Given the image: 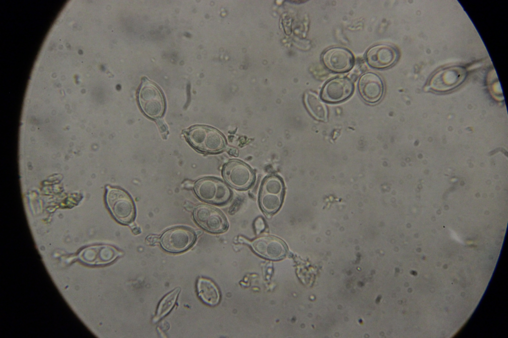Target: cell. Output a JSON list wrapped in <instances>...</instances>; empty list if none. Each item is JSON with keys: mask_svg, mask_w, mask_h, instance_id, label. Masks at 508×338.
<instances>
[{"mask_svg": "<svg viewBox=\"0 0 508 338\" xmlns=\"http://www.w3.org/2000/svg\"><path fill=\"white\" fill-rule=\"evenodd\" d=\"M185 135L189 143L201 152L217 153L225 147L223 135L217 130L207 126H193L186 130Z\"/></svg>", "mask_w": 508, "mask_h": 338, "instance_id": "cell-1", "label": "cell"}, {"mask_svg": "<svg viewBox=\"0 0 508 338\" xmlns=\"http://www.w3.org/2000/svg\"><path fill=\"white\" fill-rule=\"evenodd\" d=\"M106 200L111 213L117 221L123 224L132 222L135 217V207L127 192L119 188L109 187Z\"/></svg>", "mask_w": 508, "mask_h": 338, "instance_id": "cell-2", "label": "cell"}, {"mask_svg": "<svg viewBox=\"0 0 508 338\" xmlns=\"http://www.w3.org/2000/svg\"><path fill=\"white\" fill-rule=\"evenodd\" d=\"M140 107L148 117L157 118L161 116L165 109L163 93L153 82L144 78L138 94Z\"/></svg>", "mask_w": 508, "mask_h": 338, "instance_id": "cell-3", "label": "cell"}, {"mask_svg": "<svg viewBox=\"0 0 508 338\" xmlns=\"http://www.w3.org/2000/svg\"><path fill=\"white\" fill-rule=\"evenodd\" d=\"M284 194V185L276 175L267 176L263 181L259 195V202L262 211L272 214L280 208Z\"/></svg>", "mask_w": 508, "mask_h": 338, "instance_id": "cell-4", "label": "cell"}, {"mask_svg": "<svg viewBox=\"0 0 508 338\" xmlns=\"http://www.w3.org/2000/svg\"><path fill=\"white\" fill-rule=\"evenodd\" d=\"M194 189L200 199L211 203L225 204L231 197V192L227 185L214 178L205 177L198 180Z\"/></svg>", "mask_w": 508, "mask_h": 338, "instance_id": "cell-5", "label": "cell"}, {"mask_svg": "<svg viewBox=\"0 0 508 338\" xmlns=\"http://www.w3.org/2000/svg\"><path fill=\"white\" fill-rule=\"evenodd\" d=\"M195 233L184 226L171 228L165 231L160 238L162 248L171 253H179L186 250L194 242Z\"/></svg>", "mask_w": 508, "mask_h": 338, "instance_id": "cell-6", "label": "cell"}, {"mask_svg": "<svg viewBox=\"0 0 508 338\" xmlns=\"http://www.w3.org/2000/svg\"><path fill=\"white\" fill-rule=\"evenodd\" d=\"M193 217L196 223L205 230L212 233L225 231L228 223L224 215L217 209L201 204L193 210Z\"/></svg>", "mask_w": 508, "mask_h": 338, "instance_id": "cell-7", "label": "cell"}, {"mask_svg": "<svg viewBox=\"0 0 508 338\" xmlns=\"http://www.w3.org/2000/svg\"><path fill=\"white\" fill-rule=\"evenodd\" d=\"M223 174L230 185L242 190L249 188L254 178V172L250 168L238 160L228 162L223 168Z\"/></svg>", "mask_w": 508, "mask_h": 338, "instance_id": "cell-8", "label": "cell"}, {"mask_svg": "<svg viewBox=\"0 0 508 338\" xmlns=\"http://www.w3.org/2000/svg\"><path fill=\"white\" fill-rule=\"evenodd\" d=\"M466 71L461 66H451L436 72L432 77L430 87L434 90L444 92L459 85L464 80Z\"/></svg>", "mask_w": 508, "mask_h": 338, "instance_id": "cell-9", "label": "cell"}, {"mask_svg": "<svg viewBox=\"0 0 508 338\" xmlns=\"http://www.w3.org/2000/svg\"><path fill=\"white\" fill-rule=\"evenodd\" d=\"M251 245L258 255L272 260L283 258L287 252L284 242L275 237L263 236L258 237L251 242Z\"/></svg>", "mask_w": 508, "mask_h": 338, "instance_id": "cell-10", "label": "cell"}, {"mask_svg": "<svg viewBox=\"0 0 508 338\" xmlns=\"http://www.w3.org/2000/svg\"><path fill=\"white\" fill-rule=\"evenodd\" d=\"M322 59L326 67L335 72H346L352 67L354 63L352 53L340 47L327 49L323 54Z\"/></svg>", "mask_w": 508, "mask_h": 338, "instance_id": "cell-11", "label": "cell"}, {"mask_svg": "<svg viewBox=\"0 0 508 338\" xmlns=\"http://www.w3.org/2000/svg\"><path fill=\"white\" fill-rule=\"evenodd\" d=\"M354 86L347 78L340 77L332 79L324 86L321 93L323 100L328 102L337 103L349 98L353 93Z\"/></svg>", "mask_w": 508, "mask_h": 338, "instance_id": "cell-12", "label": "cell"}, {"mask_svg": "<svg viewBox=\"0 0 508 338\" xmlns=\"http://www.w3.org/2000/svg\"><path fill=\"white\" fill-rule=\"evenodd\" d=\"M398 54L394 48L380 44L370 48L366 54L367 63L371 67L383 69L392 65L396 60Z\"/></svg>", "mask_w": 508, "mask_h": 338, "instance_id": "cell-13", "label": "cell"}, {"mask_svg": "<svg viewBox=\"0 0 508 338\" xmlns=\"http://www.w3.org/2000/svg\"><path fill=\"white\" fill-rule=\"evenodd\" d=\"M358 90L361 96L365 101L369 103H375L382 96L383 85L378 75L372 72H367L360 78Z\"/></svg>", "mask_w": 508, "mask_h": 338, "instance_id": "cell-14", "label": "cell"}, {"mask_svg": "<svg viewBox=\"0 0 508 338\" xmlns=\"http://www.w3.org/2000/svg\"><path fill=\"white\" fill-rule=\"evenodd\" d=\"M121 253L115 247L106 245L87 248L81 252L80 259L90 264L102 265L113 261Z\"/></svg>", "mask_w": 508, "mask_h": 338, "instance_id": "cell-15", "label": "cell"}, {"mask_svg": "<svg viewBox=\"0 0 508 338\" xmlns=\"http://www.w3.org/2000/svg\"><path fill=\"white\" fill-rule=\"evenodd\" d=\"M197 290L199 297L206 304L210 306L217 305L220 295L218 287L211 280L201 278L197 282Z\"/></svg>", "mask_w": 508, "mask_h": 338, "instance_id": "cell-16", "label": "cell"}, {"mask_svg": "<svg viewBox=\"0 0 508 338\" xmlns=\"http://www.w3.org/2000/svg\"><path fill=\"white\" fill-rule=\"evenodd\" d=\"M305 103L309 111L315 118L321 120H326V108L317 95L311 92L307 93Z\"/></svg>", "mask_w": 508, "mask_h": 338, "instance_id": "cell-17", "label": "cell"}, {"mask_svg": "<svg viewBox=\"0 0 508 338\" xmlns=\"http://www.w3.org/2000/svg\"><path fill=\"white\" fill-rule=\"evenodd\" d=\"M180 291L179 287L176 288L161 300L158 307L156 314L153 319L154 322H157L171 311L175 304Z\"/></svg>", "mask_w": 508, "mask_h": 338, "instance_id": "cell-18", "label": "cell"}, {"mask_svg": "<svg viewBox=\"0 0 508 338\" xmlns=\"http://www.w3.org/2000/svg\"><path fill=\"white\" fill-rule=\"evenodd\" d=\"M159 240V238L156 235H150L148 236L146 239V242L152 245L157 242Z\"/></svg>", "mask_w": 508, "mask_h": 338, "instance_id": "cell-19", "label": "cell"}, {"mask_svg": "<svg viewBox=\"0 0 508 338\" xmlns=\"http://www.w3.org/2000/svg\"><path fill=\"white\" fill-rule=\"evenodd\" d=\"M93 15H94V13H93Z\"/></svg>", "mask_w": 508, "mask_h": 338, "instance_id": "cell-20", "label": "cell"}]
</instances>
